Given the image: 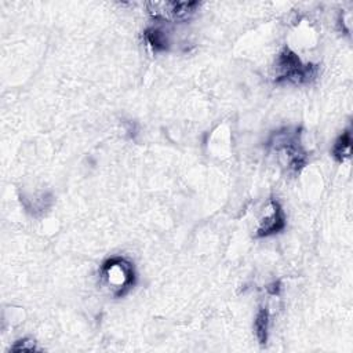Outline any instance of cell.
Listing matches in <instances>:
<instances>
[{
	"label": "cell",
	"mask_w": 353,
	"mask_h": 353,
	"mask_svg": "<svg viewBox=\"0 0 353 353\" xmlns=\"http://www.w3.org/2000/svg\"><path fill=\"white\" fill-rule=\"evenodd\" d=\"M103 284L115 298L125 297L137 281L134 264L125 257H111L100 268Z\"/></svg>",
	"instance_id": "6da1fadb"
},
{
	"label": "cell",
	"mask_w": 353,
	"mask_h": 353,
	"mask_svg": "<svg viewBox=\"0 0 353 353\" xmlns=\"http://www.w3.org/2000/svg\"><path fill=\"white\" fill-rule=\"evenodd\" d=\"M299 131L298 129L286 127L275 131L268 141V147L284 159V164L294 174L299 173L306 164V152L301 145Z\"/></svg>",
	"instance_id": "7a4b0ae2"
},
{
	"label": "cell",
	"mask_w": 353,
	"mask_h": 353,
	"mask_svg": "<svg viewBox=\"0 0 353 353\" xmlns=\"http://www.w3.org/2000/svg\"><path fill=\"white\" fill-rule=\"evenodd\" d=\"M317 67L314 64H303L301 58L288 47H284L275 63V82H288L292 85H305L316 79Z\"/></svg>",
	"instance_id": "3957f363"
},
{
	"label": "cell",
	"mask_w": 353,
	"mask_h": 353,
	"mask_svg": "<svg viewBox=\"0 0 353 353\" xmlns=\"http://www.w3.org/2000/svg\"><path fill=\"white\" fill-rule=\"evenodd\" d=\"M200 6L197 2H149L147 9L149 16L156 21L167 23H185L189 21L196 9Z\"/></svg>",
	"instance_id": "277c9868"
},
{
	"label": "cell",
	"mask_w": 353,
	"mask_h": 353,
	"mask_svg": "<svg viewBox=\"0 0 353 353\" xmlns=\"http://www.w3.org/2000/svg\"><path fill=\"white\" fill-rule=\"evenodd\" d=\"M286 226V215L280 203L270 199L269 207L265 210V215L257 229V237H268L281 232Z\"/></svg>",
	"instance_id": "5b68a950"
},
{
	"label": "cell",
	"mask_w": 353,
	"mask_h": 353,
	"mask_svg": "<svg viewBox=\"0 0 353 353\" xmlns=\"http://www.w3.org/2000/svg\"><path fill=\"white\" fill-rule=\"evenodd\" d=\"M350 149H352V136H350V130H346L335 141L331 149V155L338 163H343L346 159L350 158Z\"/></svg>",
	"instance_id": "8992f818"
},
{
	"label": "cell",
	"mask_w": 353,
	"mask_h": 353,
	"mask_svg": "<svg viewBox=\"0 0 353 353\" xmlns=\"http://www.w3.org/2000/svg\"><path fill=\"white\" fill-rule=\"evenodd\" d=\"M145 41L148 42V45L152 47V50L155 53H160V52H167L170 49V41L167 38V35L158 28H148L144 34Z\"/></svg>",
	"instance_id": "52a82bcc"
},
{
	"label": "cell",
	"mask_w": 353,
	"mask_h": 353,
	"mask_svg": "<svg viewBox=\"0 0 353 353\" xmlns=\"http://www.w3.org/2000/svg\"><path fill=\"white\" fill-rule=\"evenodd\" d=\"M254 330L257 339L261 345L268 342V332H269V310L266 308H261L254 320Z\"/></svg>",
	"instance_id": "ba28073f"
},
{
	"label": "cell",
	"mask_w": 353,
	"mask_h": 353,
	"mask_svg": "<svg viewBox=\"0 0 353 353\" xmlns=\"http://www.w3.org/2000/svg\"><path fill=\"white\" fill-rule=\"evenodd\" d=\"M10 350H13V352H34V350H41V349L36 346L35 341L25 338V339L17 341V342L10 347Z\"/></svg>",
	"instance_id": "9c48e42d"
},
{
	"label": "cell",
	"mask_w": 353,
	"mask_h": 353,
	"mask_svg": "<svg viewBox=\"0 0 353 353\" xmlns=\"http://www.w3.org/2000/svg\"><path fill=\"white\" fill-rule=\"evenodd\" d=\"M280 288H281V284H280L279 280H277V281H273L272 284H269V286L266 287V290H268V292H269L270 295H279V294H280Z\"/></svg>",
	"instance_id": "30bf717a"
}]
</instances>
